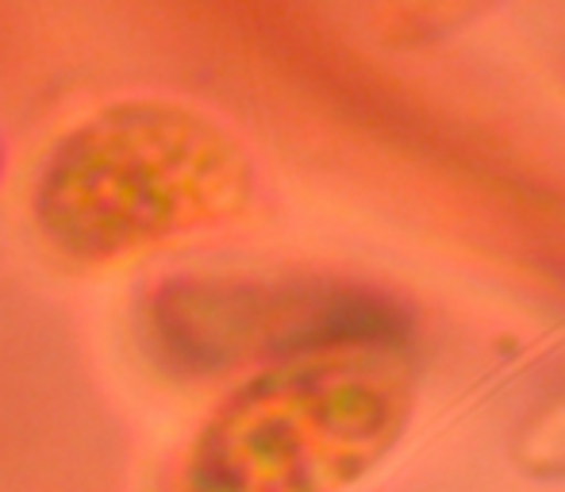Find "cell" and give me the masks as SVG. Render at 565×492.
Masks as SVG:
<instances>
[{
	"instance_id": "7a4b0ae2",
	"label": "cell",
	"mask_w": 565,
	"mask_h": 492,
	"mask_svg": "<svg viewBox=\"0 0 565 492\" xmlns=\"http://www.w3.org/2000/svg\"><path fill=\"white\" fill-rule=\"evenodd\" d=\"M401 343L300 354L246 373L173 458L166 492H347L401 442Z\"/></svg>"
},
{
	"instance_id": "5b68a950",
	"label": "cell",
	"mask_w": 565,
	"mask_h": 492,
	"mask_svg": "<svg viewBox=\"0 0 565 492\" xmlns=\"http://www.w3.org/2000/svg\"><path fill=\"white\" fill-rule=\"evenodd\" d=\"M4 154H8V150H4V135H0V178H4Z\"/></svg>"
},
{
	"instance_id": "3957f363",
	"label": "cell",
	"mask_w": 565,
	"mask_h": 492,
	"mask_svg": "<svg viewBox=\"0 0 565 492\" xmlns=\"http://www.w3.org/2000/svg\"><path fill=\"white\" fill-rule=\"evenodd\" d=\"M131 331L162 377L201 385L335 346L401 343V315L335 277L178 269L142 285Z\"/></svg>"
},
{
	"instance_id": "277c9868",
	"label": "cell",
	"mask_w": 565,
	"mask_h": 492,
	"mask_svg": "<svg viewBox=\"0 0 565 492\" xmlns=\"http://www.w3.org/2000/svg\"><path fill=\"white\" fill-rule=\"evenodd\" d=\"M489 0H385L388 23L396 31H408L412 39L443 35L447 28H458L461 20L484 8Z\"/></svg>"
},
{
	"instance_id": "6da1fadb",
	"label": "cell",
	"mask_w": 565,
	"mask_h": 492,
	"mask_svg": "<svg viewBox=\"0 0 565 492\" xmlns=\"http://www.w3.org/2000/svg\"><path fill=\"white\" fill-rule=\"evenodd\" d=\"M254 196L258 165L224 120L173 97H124L43 150L28 216L62 261L113 266L243 224Z\"/></svg>"
}]
</instances>
